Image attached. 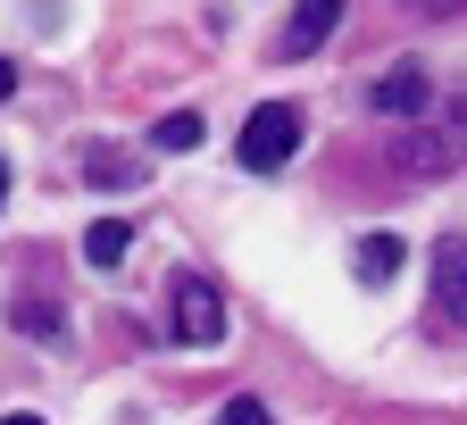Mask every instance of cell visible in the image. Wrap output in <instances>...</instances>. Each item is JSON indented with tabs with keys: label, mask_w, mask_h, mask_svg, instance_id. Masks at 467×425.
<instances>
[{
	"label": "cell",
	"mask_w": 467,
	"mask_h": 425,
	"mask_svg": "<svg viewBox=\"0 0 467 425\" xmlns=\"http://www.w3.org/2000/svg\"><path fill=\"white\" fill-rule=\"evenodd\" d=\"M150 134H159L167 150H201V117H192V109H167V117H159Z\"/></svg>",
	"instance_id": "9"
},
{
	"label": "cell",
	"mask_w": 467,
	"mask_h": 425,
	"mask_svg": "<svg viewBox=\"0 0 467 425\" xmlns=\"http://www.w3.org/2000/svg\"><path fill=\"white\" fill-rule=\"evenodd\" d=\"M400 275V242L392 233H368L359 242V284H392Z\"/></svg>",
	"instance_id": "7"
},
{
	"label": "cell",
	"mask_w": 467,
	"mask_h": 425,
	"mask_svg": "<svg viewBox=\"0 0 467 425\" xmlns=\"http://www.w3.org/2000/svg\"><path fill=\"white\" fill-rule=\"evenodd\" d=\"M334 17H342V0H301L292 26H284V58H309V50L334 34Z\"/></svg>",
	"instance_id": "4"
},
{
	"label": "cell",
	"mask_w": 467,
	"mask_h": 425,
	"mask_svg": "<svg viewBox=\"0 0 467 425\" xmlns=\"http://www.w3.org/2000/svg\"><path fill=\"white\" fill-rule=\"evenodd\" d=\"M17 92V58H0V100H9Z\"/></svg>",
	"instance_id": "12"
},
{
	"label": "cell",
	"mask_w": 467,
	"mask_h": 425,
	"mask_svg": "<svg viewBox=\"0 0 467 425\" xmlns=\"http://www.w3.org/2000/svg\"><path fill=\"white\" fill-rule=\"evenodd\" d=\"M0 201H9V167H0Z\"/></svg>",
	"instance_id": "14"
},
{
	"label": "cell",
	"mask_w": 467,
	"mask_h": 425,
	"mask_svg": "<svg viewBox=\"0 0 467 425\" xmlns=\"http://www.w3.org/2000/svg\"><path fill=\"white\" fill-rule=\"evenodd\" d=\"M292 150H301V109H284V100H267V109H251V126H243V142H234V159H243L251 175H275Z\"/></svg>",
	"instance_id": "1"
},
{
	"label": "cell",
	"mask_w": 467,
	"mask_h": 425,
	"mask_svg": "<svg viewBox=\"0 0 467 425\" xmlns=\"http://www.w3.org/2000/svg\"><path fill=\"white\" fill-rule=\"evenodd\" d=\"M175 342H192V350L225 342V292L209 275H184V284H175Z\"/></svg>",
	"instance_id": "2"
},
{
	"label": "cell",
	"mask_w": 467,
	"mask_h": 425,
	"mask_svg": "<svg viewBox=\"0 0 467 425\" xmlns=\"http://www.w3.org/2000/svg\"><path fill=\"white\" fill-rule=\"evenodd\" d=\"M434 326H442V334L467 326V242H459V233L434 242Z\"/></svg>",
	"instance_id": "3"
},
{
	"label": "cell",
	"mask_w": 467,
	"mask_h": 425,
	"mask_svg": "<svg viewBox=\"0 0 467 425\" xmlns=\"http://www.w3.org/2000/svg\"><path fill=\"white\" fill-rule=\"evenodd\" d=\"M217 425H275V417H267L259 400H225V409H217Z\"/></svg>",
	"instance_id": "10"
},
{
	"label": "cell",
	"mask_w": 467,
	"mask_h": 425,
	"mask_svg": "<svg viewBox=\"0 0 467 425\" xmlns=\"http://www.w3.org/2000/svg\"><path fill=\"white\" fill-rule=\"evenodd\" d=\"M400 167H409V175H442V167H451V142H442V134H409V142H400Z\"/></svg>",
	"instance_id": "8"
},
{
	"label": "cell",
	"mask_w": 467,
	"mask_h": 425,
	"mask_svg": "<svg viewBox=\"0 0 467 425\" xmlns=\"http://www.w3.org/2000/svg\"><path fill=\"white\" fill-rule=\"evenodd\" d=\"M126 251H134V225H126V217H100V225L84 233V259H92V267H126Z\"/></svg>",
	"instance_id": "6"
},
{
	"label": "cell",
	"mask_w": 467,
	"mask_h": 425,
	"mask_svg": "<svg viewBox=\"0 0 467 425\" xmlns=\"http://www.w3.org/2000/svg\"><path fill=\"white\" fill-rule=\"evenodd\" d=\"M0 425H42V417H26V409H17V417H0Z\"/></svg>",
	"instance_id": "13"
},
{
	"label": "cell",
	"mask_w": 467,
	"mask_h": 425,
	"mask_svg": "<svg viewBox=\"0 0 467 425\" xmlns=\"http://www.w3.org/2000/svg\"><path fill=\"white\" fill-rule=\"evenodd\" d=\"M400 9H418V17H459L467 0H400Z\"/></svg>",
	"instance_id": "11"
},
{
	"label": "cell",
	"mask_w": 467,
	"mask_h": 425,
	"mask_svg": "<svg viewBox=\"0 0 467 425\" xmlns=\"http://www.w3.org/2000/svg\"><path fill=\"white\" fill-rule=\"evenodd\" d=\"M376 109H384V117H426V76H418V67H392V76L376 84Z\"/></svg>",
	"instance_id": "5"
}]
</instances>
